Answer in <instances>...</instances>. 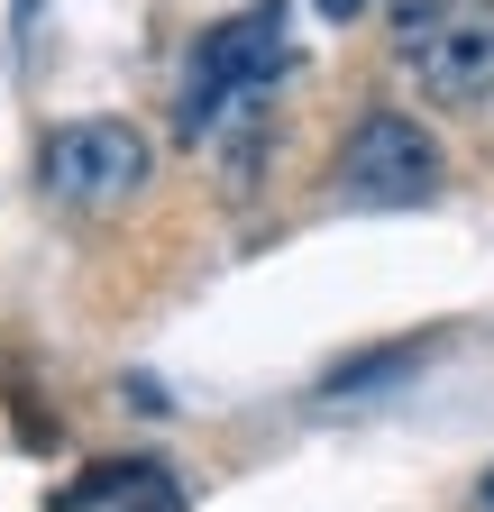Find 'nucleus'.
Instances as JSON below:
<instances>
[{
  "label": "nucleus",
  "instance_id": "7",
  "mask_svg": "<svg viewBox=\"0 0 494 512\" xmlns=\"http://www.w3.org/2000/svg\"><path fill=\"white\" fill-rule=\"evenodd\" d=\"M312 10H321V19H357V10H366V0H312Z\"/></svg>",
  "mask_w": 494,
  "mask_h": 512
},
{
  "label": "nucleus",
  "instance_id": "4",
  "mask_svg": "<svg viewBox=\"0 0 494 512\" xmlns=\"http://www.w3.org/2000/svg\"><path fill=\"white\" fill-rule=\"evenodd\" d=\"M403 64H412V83L430 101H449V110H476L494 92V10H449V19H430L421 37H403Z\"/></svg>",
  "mask_w": 494,
  "mask_h": 512
},
{
  "label": "nucleus",
  "instance_id": "5",
  "mask_svg": "<svg viewBox=\"0 0 494 512\" xmlns=\"http://www.w3.org/2000/svg\"><path fill=\"white\" fill-rule=\"evenodd\" d=\"M156 476L165 467H147V458H110L83 485H55V512H92V503H119V494H156Z\"/></svg>",
  "mask_w": 494,
  "mask_h": 512
},
{
  "label": "nucleus",
  "instance_id": "8",
  "mask_svg": "<svg viewBox=\"0 0 494 512\" xmlns=\"http://www.w3.org/2000/svg\"><path fill=\"white\" fill-rule=\"evenodd\" d=\"M485 512H494V476H485Z\"/></svg>",
  "mask_w": 494,
  "mask_h": 512
},
{
  "label": "nucleus",
  "instance_id": "2",
  "mask_svg": "<svg viewBox=\"0 0 494 512\" xmlns=\"http://www.w3.org/2000/svg\"><path fill=\"white\" fill-rule=\"evenodd\" d=\"M449 183V156L440 138L412 119V110H366L339 147V192L348 202H376V211H412Z\"/></svg>",
  "mask_w": 494,
  "mask_h": 512
},
{
  "label": "nucleus",
  "instance_id": "1",
  "mask_svg": "<svg viewBox=\"0 0 494 512\" xmlns=\"http://www.w3.org/2000/svg\"><path fill=\"white\" fill-rule=\"evenodd\" d=\"M284 10L266 0V10H238L220 19L202 46H193V74H183V101H174V128L183 138H211V128H238L257 119L266 92L284 83Z\"/></svg>",
  "mask_w": 494,
  "mask_h": 512
},
{
  "label": "nucleus",
  "instance_id": "3",
  "mask_svg": "<svg viewBox=\"0 0 494 512\" xmlns=\"http://www.w3.org/2000/svg\"><path fill=\"white\" fill-rule=\"evenodd\" d=\"M147 174H156V147H147V128H129V119H65L46 138V156H37V183L55 192V202H74V211L129 202Z\"/></svg>",
  "mask_w": 494,
  "mask_h": 512
},
{
  "label": "nucleus",
  "instance_id": "6",
  "mask_svg": "<svg viewBox=\"0 0 494 512\" xmlns=\"http://www.w3.org/2000/svg\"><path fill=\"white\" fill-rule=\"evenodd\" d=\"M430 19H449V0H394V28H403V37H421Z\"/></svg>",
  "mask_w": 494,
  "mask_h": 512
}]
</instances>
